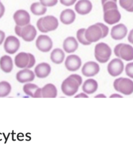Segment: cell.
<instances>
[{"label":"cell","instance_id":"6da1fadb","mask_svg":"<svg viewBox=\"0 0 133 150\" xmlns=\"http://www.w3.org/2000/svg\"><path fill=\"white\" fill-rule=\"evenodd\" d=\"M113 88L122 96H128L133 94V80L128 77H118L112 84Z\"/></svg>","mask_w":133,"mask_h":150},{"label":"cell","instance_id":"7a4b0ae2","mask_svg":"<svg viewBox=\"0 0 133 150\" xmlns=\"http://www.w3.org/2000/svg\"><path fill=\"white\" fill-rule=\"evenodd\" d=\"M59 26L58 20L54 16L48 15L40 18L37 21V27L42 33L56 30Z\"/></svg>","mask_w":133,"mask_h":150},{"label":"cell","instance_id":"3957f363","mask_svg":"<svg viewBox=\"0 0 133 150\" xmlns=\"http://www.w3.org/2000/svg\"><path fill=\"white\" fill-rule=\"evenodd\" d=\"M112 50L106 43L99 42L94 48V57L101 64L107 62L111 56Z\"/></svg>","mask_w":133,"mask_h":150},{"label":"cell","instance_id":"277c9868","mask_svg":"<svg viewBox=\"0 0 133 150\" xmlns=\"http://www.w3.org/2000/svg\"><path fill=\"white\" fill-rule=\"evenodd\" d=\"M81 85L71 76L66 78L62 83L61 89L62 93L68 97L75 96Z\"/></svg>","mask_w":133,"mask_h":150},{"label":"cell","instance_id":"5b68a950","mask_svg":"<svg viewBox=\"0 0 133 150\" xmlns=\"http://www.w3.org/2000/svg\"><path fill=\"white\" fill-rule=\"evenodd\" d=\"M125 68L122 60L119 58L111 59L107 65V72L112 77H118L124 72Z\"/></svg>","mask_w":133,"mask_h":150},{"label":"cell","instance_id":"8992f818","mask_svg":"<svg viewBox=\"0 0 133 150\" xmlns=\"http://www.w3.org/2000/svg\"><path fill=\"white\" fill-rule=\"evenodd\" d=\"M20 47V40L14 35L7 37L4 42V49L8 54H16L19 50Z\"/></svg>","mask_w":133,"mask_h":150},{"label":"cell","instance_id":"52a82bcc","mask_svg":"<svg viewBox=\"0 0 133 150\" xmlns=\"http://www.w3.org/2000/svg\"><path fill=\"white\" fill-rule=\"evenodd\" d=\"M37 48L42 52H48L53 47V42L50 37L47 35L42 34L39 35L35 41Z\"/></svg>","mask_w":133,"mask_h":150},{"label":"cell","instance_id":"ba28073f","mask_svg":"<svg viewBox=\"0 0 133 150\" xmlns=\"http://www.w3.org/2000/svg\"><path fill=\"white\" fill-rule=\"evenodd\" d=\"M85 36L87 41L92 44L103 38V33L101 28L97 24H95L90 25L86 30Z\"/></svg>","mask_w":133,"mask_h":150},{"label":"cell","instance_id":"9c48e42d","mask_svg":"<svg viewBox=\"0 0 133 150\" xmlns=\"http://www.w3.org/2000/svg\"><path fill=\"white\" fill-rule=\"evenodd\" d=\"M100 71V65L97 62L93 61L86 62L81 68L82 74L84 76L88 78H91L97 76Z\"/></svg>","mask_w":133,"mask_h":150},{"label":"cell","instance_id":"30bf717a","mask_svg":"<svg viewBox=\"0 0 133 150\" xmlns=\"http://www.w3.org/2000/svg\"><path fill=\"white\" fill-rule=\"evenodd\" d=\"M66 69L71 72L78 71L82 66L81 58L76 54H70L65 59L64 62Z\"/></svg>","mask_w":133,"mask_h":150},{"label":"cell","instance_id":"8fae6325","mask_svg":"<svg viewBox=\"0 0 133 150\" xmlns=\"http://www.w3.org/2000/svg\"><path fill=\"white\" fill-rule=\"evenodd\" d=\"M13 19L16 25L24 27L31 23V16L29 13L24 10L20 9L17 10L13 15Z\"/></svg>","mask_w":133,"mask_h":150},{"label":"cell","instance_id":"7c38bea8","mask_svg":"<svg viewBox=\"0 0 133 150\" xmlns=\"http://www.w3.org/2000/svg\"><path fill=\"white\" fill-rule=\"evenodd\" d=\"M35 74L29 68H24L19 71L16 74V79L20 83H28L34 80Z\"/></svg>","mask_w":133,"mask_h":150},{"label":"cell","instance_id":"4fadbf2b","mask_svg":"<svg viewBox=\"0 0 133 150\" xmlns=\"http://www.w3.org/2000/svg\"><path fill=\"white\" fill-rule=\"evenodd\" d=\"M37 34V31L36 28L33 25L30 24L23 27L20 38L26 42H32L35 39Z\"/></svg>","mask_w":133,"mask_h":150},{"label":"cell","instance_id":"5bb4252c","mask_svg":"<svg viewBox=\"0 0 133 150\" xmlns=\"http://www.w3.org/2000/svg\"><path fill=\"white\" fill-rule=\"evenodd\" d=\"M93 4L90 0H79L75 5V11L81 16H86L91 13Z\"/></svg>","mask_w":133,"mask_h":150},{"label":"cell","instance_id":"9a60e30c","mask_svg":"<svg viewBox=\"0 0 133 150\" xmlns=\"http://www.w3.org/2000/svg\"><path fill=\"white\" fill-rule=\"evenodd\" d=\"M103 18L105 23L114 25L120 21L121 16L118 9H112L104 12Z\"/></svg>","mask_w":133,"mask_h":150},{"label":"cell","instance_id":"2e32d148","mask_svg":"<svg viewBox=\"0 0 133 150\" xmlns=\"http://www.w3.org/2000/svg\"><path fill=\"white\" fill-rule=\"evenodd\" d=\"M127 33V27L123 24H118L111 28V37L113 40H121L126 37Z\"/></svg>","mask_w":133,"mask_h":150},{"label":"cell","instance_id":"e0dca14e","mask_svg":"<svg viewBox=\"0 0 133 150\" xmlns=\"http://www.w3.org/2000/svg\"><path fill=\"white\" fill-rule=\"evenodd\" d=\"M23 91L28 96L32 98H41V88H40L35 84L28 83L23 86Z\"/></svg>","mask_w":133,"mask_h":150},{"label":"cell","instance_id":"ac0fdd59","mask_svg":"<svg viewBox=\"0 0 133 150\" xmlns=\"http://www.w3.org/2000/svg\"><path fill=\"white\" fill-rule=\"evenodd\" d=\"M62 48L64 52L71 54L76 52L79 48V42L74 37H66L63 41Z\"/></svg>","mask_w":133,"mask_h":150},{"label":"cell","instance_id":"d6986e66","mask_svg":"<svg viewBox=\"0 0 133 150\" xmlns=\"http://www.w3.org/2000/svg\"><path fill=\"white\" fill-rule=\"evenodd\" d=\"M51 71V65L47 62H41L36 65L34 68L35 76L39 79L47 78Z\"/></svg>","mask_w":133,"mask_h":150},{"label":"cell","instance_id":"ffe728a7","mask_svg":"<svg viewBox=\"0 0 133 150\" xmlns=\"http://www.w3.org/2000/svg\"><path fill=\"white\" fill-rule=\"evenodd\" d=\"M76 18V13L71 9H65L61 11L59 16L61 22L66 25L73 24Z\"/></svg>","mask_w":133,"mask_h":150},{"label":"cell","instance_id":"44dd1931","mask_svg":"<svg viewBox=\"0 0 133 150\" xmlns=\"http://www.w3.org/2000/svg\"><path fill=\"white\" fill-rule=\"evenodd\" d=\"M98 88V82L94 79L90 78L85 80L82 84L83 92L88 95L94 94Z\"/></svg>","mask_w":133,"mask_h":150},{"label":"cell","instance_id":"7402d4cb","mask_svg":"<svg viewBox=\"0 0 133 150\" xmlns=\"http://www.w3.org/2000/svg\"><path fill=\"white\" fill-rule=\"evenodd\" d=\"M119 58L130 62L133 60V47L129 44H123L120 52Z\"/></svg>","mask_w":133,"mask_h":150},{"label":"cell","instance_id":"603a6c76","mask_svg":"<svg viewBox=\"0 0 133 150\" xmlns=\"http://www.w3.org/2000/svg\"><path fill=\"white\" fill-rule=\"evenodd\" d=\"M29 53L20 52L15 57L14 64L19 68H27L29 63Z\"/></svg>","mask_w":133,"mask_h":150},{"label":"cell","instance_id":"cb8c5ba5","mask_svg":"<svg viewBox=\"0 0 133 150\" xmlns=\"http://www.w3.org/2000/svg\"><path fill=\"white\" fill-rule=\"evenodd\" d=\"M14 62L12 58L8 55H4L0 58V68L5 73H10L13 71Z\"/></svg>","mask_w":133,"mask_h":150},{"label":"cell","instance_id":"d4e9b609","mask_svg":"<svg viewBox=\"0 0 133 150\" xmlns=\"http://www.w3.org/2000/svg\"><path fill=\"white\" fill-rule=\"evenodd\" d=\"M65 52L63 50L57 48L54 49L50 54L51 61L55 64H61L65 60Z\"/></svg>","mask_w":133,"mask_h":150},{"label":"cell","instance_id":"484cf974","mask_svg":"<svg viewBox=\"0 0 133 150\" xmlns=\"http://www.w3.org/2000/svg\"><path fill=\"white\" fill-rule=\"evenodd\" d=\"M41 91L43 98H55L57 96V87L51 83L45 84L41 88Z\"/></svg>","mask_w":133,"mask_h":150},{"label":"cell","instance_id":"4316f807","mask_svg":"<svg viewBox=\"0 0 133 150\" xmlns=\"http://www.w3.org/2000/svg\"><path fill=\"white\" fill-rule=\"evenodd\" d=\"M30 11L32 14L37 16H44L47 11V7L42 5L40 1L33 3L30 6Z\"/></svg>","mask_w":133,"mask_h":150},{"label":"cell","instance_id":"83f0119b","mask_svg":"<svg viewBox=\"0 0 133 150\" xmlns=\"http://www.w3.org/2000/svg\"><path fill=\"white\" fill-rule=\"evenodd\" d=\"M12 90L11 85L7 81H2L0 82V98L8 96Z\"/></svg>","mask_w":133,"mask_h":150},{"label":"cell","instance_id":"f1b7e54d","mask_svg":"<svg viewBox=\"0 0 133 150\" xmlns=\"http://www.w3.org/2000/svg\"><path fill=\"white\" fill-rule=\"evenodd\" d=\"M86 30V28H83L79 29L77 31V34H76L77 40L78 42H80V44H81L82 45H90V44H91V43L88 42L86 38V36H85Z\"/></svg>","mask_w":133,"mask_h":150},{"label":"cell","instance_id":"f546056e","mask_svg":"<svg viewBox=\"0 0 133 150\" xmlns=\"http://www.w3.org/2000/svg\"><path fill=\"white\" fill-rule=\"evenodd\" d=\"M120 6L129 13H133V0H119Z\"/></svg>","mask_w":133,"mask_h":150},{"label":"cell","instance_id":"4dcf8cb0","mask_svg":"<svg viewBox=\"0 0 133 150\" xmlns=\"http://www.w3.org/2000/svg\"><path fill=\"white\" fill-rule=\"evenodd\" d=\"M124 71L128 78L133 80V61H130L126 64Z\"/></svg>","mask_w":133,"mask_h":150},{"label":"cell","instance_id":"1f68e13d","mask_svg":"<svg viewBox=\"0 0 133 150\" xmlns=\"http://www.w3.org/2000/svg\"><path fill=\"white\" fill-rule=\"evenodd\" d=\"M103 11L105 12L109 10L118 9V6H117V3L114 1H108L103 5Z\"/></svg>","mask_w":133,"mask_h":150},{"label":"cell","instance_id":"d6a6232c","mask_svg":"<svg viewBox=\"0 0 133 150\" xmlns=\"http://www.w3.org/2000/svg\"><path fill=\"white\" fill-rule=\"evenodd\" d=\"M40 2L46 7H52L58 4V0H40Z\"/></svg>","mask_w":133,"mask_h":150},{"label":"cell","instance_id":"836d02e7","mask_svg":"<svg viewBox=\"0 0 133 150\" xmlns=\"http://www.w3.org/2000/svg\"><path fill=\"white\" fill-rule=\"evenodd\" d=\"M101 29V31H102V33H103V38H105L108 33H109V28L108 27L105 25V24H104L103 23H96Z\"/></svg>","mask_w":133,"mask_h":150},{"label":"cell","instance_id":"e575fe53","mask_svg":"<svg viewBox=\"0 0 133 150\" xmlns=\"http://www.w3.org/2000/svg\"><path fill=\"white\" fill-rule=\"evenodd\" d=\"M59 1L62 5L65 7H70L75 4L77 0H59Z\"/></svg>","mask_w":133,"mask_h":150},{"label":"cell","instance_id":"d590c367","mask_svg":"<svg viewBox=\"0 0 133 150\" xmlns=\"http://www.w3.org/2000/svg\"><path fill=\"white\" fill-rule=\"evenodd\" d=\"M29 57H30L29 63H28V65L27 68L30 69V68H33L35 65V62H36V59H35V56L33 54L29 53Z\"/></svg>","mask_w":133,"mask_h":150},{"label":"cell","instance_id":"8d00e7d4","mask_svg":"<svg viewBox=\"0 0 133 150\" xmlns=\"http://www.w3.org/2000/svg\"><path fill=\"white\" fill-rule=\"evenodd\" d=\"M122 43H120V44H117L114 49V53L115 54V55L117 57V58H119L120 57V50H121V48L122 45Z\"/></svg>","mask_w":133,"mask_h":150},{"label":"cell","instance_id":"74e56055","mask_svg":"<svg viewBox=\"0 0 133 150\" xmlns=\"http://www.w3.org/2000/svg\"><path fill=\"white\" fill-rule=\"evenodd\" d=\"M70 76L73 77L74 79H76L81 85L83 84V79L82 77L80 76V75L79 74H73L71 75H70Z\"/></svg>","mask_w":133,"mask_h":150},{"label":"cell","instance_id":"f35d334b","mask_svg":"<svg viewBox=\"0 0 133 150\" xmlns=\"http://www.w3.org/2000/svg\"><path fill=\"white\" fill-rule=\"evenodd\" d=\"M6 12V7L3 3L0 1V19H1L4 15Z\"/></svg>","mask_w":133,"mask_h":150},{"label":"cell","instance_id":"ab89813d","mask_svg":"<svg viewBox=\"0 0 133 150\" xmlns=\"http://www.w3.org/2000/svg\"><path fill=\"white\" fill-rule=\"evenodd\" d=\"M6 38V33L3 30H0V45L4 44V42Z\"/></svg>","mask_w":133,"mask_h":150},{"label":"cell","instance_id":"60d3db41","mask_svg":"<svg viewBox=\"0 0 133 150\" xmlns=\"http://www.w3.org/2000/svg\"><path fill=\"white\" fill-rule=\"evenodd\" d=\"M22 28L23 27H21V26H19V25H16L15 26V28H14V31H15V33L16 34V35L20 37L21 36V31H22Z\"/></svg>","mask_w":133,"mask_h":150},{"label":"cell","instance_id":"b9f144b4","mask_svg":"<svg viewBox=\"0 0 133 150\" xmlns=\"http://www.w3.org/2000/svg\"><path fill=\"white\" fill-rule=\"evenodd\" d=\"M128 41L129 43L133 44V29L130 31L128 36Z\"/></svg>","mask_w":133,"mask_h":150},{"label":"cell","instance_id":"7bdbcfd3","mask_svg":"<svg viewBox=\"0 0 133 150\" xmlns=\"http://www.w3.org/2000/svg\"><path fill=\"white\" fill-rule=\"evenodd\" d=\"M88 97H89L88 95L84 92L80 93L76 95L74 97V98H88Z\"/></svg>","mask_w":133,"mask_h":150},{"label":"cell","instance_id":"ee69618b","mask_svg":"<svg viewBox=\"0 0 133 150\" xmlns=\"http://www.w3.org/2000/svg\"><path fill=\"white\" fill-rule=\"evenodd\" d=\"M110 98H123V96L121 94L119 93H113L110 96Z\"/></svg>","mask_w":133,"mask_h":150},{"label":"cell","instance_id":"f6af8a7d","mask_svg":"<svg viewBox=\"0 0 133 150\" xmlns=\"http://www.w3.org/2000/svg\"><path fill=\"white\" fill-rule=\"evenodd\" d=\"M94 98H107V96L104 94L100 93V94H98L96 96H95Z\"/></svg>","mask_w":133,"mask_h":150},{"label":"cell","instance_id":"bcb514c9","mask_svg":"<svg viewBox=\"0 0 133 150\" xmlns=\"http://www.w3.org/2000/svg\"><path fill=\"white\" fill-rule=\"evenodd\" d=\"M108 1H114V2L117 3V0H101V4H102V5H103L104 4H105V3L108 2Z\"/></svg>","mask_w":133,"mask_h":150},{"label":"cell","instance_id":"7dc6e473","mask_svg":"<svg viewBox=\"0 0 133 150\" xmlns=\"http://www.w3.org/2000/svg\"><path fill=\"white\" fill-rule=\"evenodd\" d=\"M0 1H1V0H0Z\"/></svg>","mask_w":133,"mask_h":150}]
</instances>
